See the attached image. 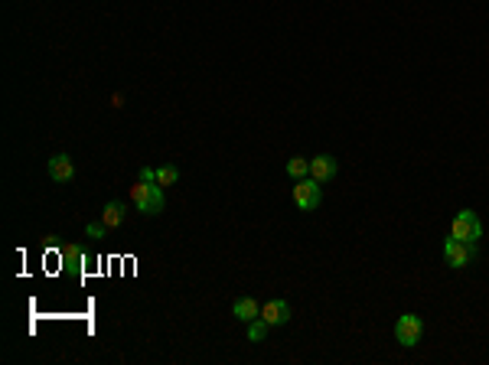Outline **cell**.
I'll return each instance as SVG.
<instances>
[{
	"instance_id": "1",
	"label": "cell",
	"mask_w": 489,
	"mask_h": 365,
	"mask_svg": "<svg viewBox=\"0 0 489 365\" xmlns=\"http://www.w3.org/2000/svg\"><path fill=\"white\" fill-rule=\"evenodd\" d=\"M131 203H134V209H138L140 215H160L163 212V205H167V199H163V186L138 180L134 186H131Z\"/></svg>"
},
{
	"instance_id": "2",
	"label": "cell",
	"mask_w": 489,
	"mask_h": 365,
	"mask_svg": "<svg viewBox=\"0 0 489 365\" xmlns=\"http://www.w3.org/2000/svg\"><path fill=\"white\" fill-rule=\"evenodd\" d=\"M450 238H460V241H473L476 245L479 238H483V222H479V215L473 209H460L457 219H454V226H450Z\"/></svg>"
},
{
	"instance_id": "3",
	"label": "cell",
	"mask_w": 489,
	"mask_h": 365,
	"mask_svg": "<svg viewBox=\"0 0 489 365\" xmlns=\"http://www.w3.org/2000/svg\"><path fill=\"white\" fill-rule=\"evenodd\" d=\"M444 261L454 271L470 268V264L476 261V245H473V241H460V238H447L444 241Z\"/></svg>"
},
{
	"instance_id": "4",
	"label": "cell",
	"mask_w": 489,
	"mask_h": 365,
	"mask_svg": "<svg viewBox=\"0 0 489 365\" xmlns=\"http://www.w3.org/2000/svg\"><path fill=\"white\" fill-rule=\"evenodd\" d=\"M421 336H424V323H421V316H415V313H401L398 323H395V339H398L404 349H411V346L421 343Z\"/></svg>"
},
{
	"instance_id": "5",
	"label": "cell",
	"mask_w": 489,
	"mask_h": 365,
	"mask_svg": "<svg viewBox=\"0 0 489 365\" xmlns=\"http://www.w3.org/2000/svg\"><path fill=\"white\" fill-rule=\"evenodd\" d=\"M294 205H297L300 212H313V209H317L320 205V199H323V193H320V182L317 180H297L294 182Z\"/></svg>"
},
{
	"instance_id": "6",
	"label": "cell",
	"mask_w": 489,
	"mask_h": 365,
	"mask_svg": "<svg viewBox=\"0 0 489 365\" xmlns=\"http://www.w3.org/2000/svg\"><path fill=\"white\" fill-rule=\"evenodd\" d=\"M336 173H340V163L333 160L330 153H317V157H310V180L330 182Z\"/></svg>"
},
{
	"instance_id": "7",
	"label": "cell",
	"mask_w": 489,
	"mask_h": 365,
	"mask_svg": "<svg viewBox=\"0 0 489 365\" xmlns=\"http://www.w3.org/2000/svg\"><path fill=\"white\" fill-rule=\"evenodd\" d=\"M46 173H49L56 182H72V180H75V163H72V157H65V153H53V157L46 160Z\"/></svg>"
},
{
	"instance_id": "8",
	"label": "cell",
	"mask_w": 489,
	"mask_h": 365,
	"mask_svg": "<svg viewBox=\"0 0 489 365\" xmlns=\"http://www.w3.org/2000/svg\"><path fill=\"white\" fill-rule=\"evenodd\" d=\"M261 320L267 323V326H284V323L290 320V303L288 300H267L261 303Z\"/></svg>"
},
{
	"instance_id": "9",
	"label": "cell",
	"mask_w": 489,
	"mask_h": 365,
	"mask_svg": "<svg viewBox=\"0 0 489 365\" xmlns=\"http://www.w3.org/2000/svg\"><path fill=\"white\" fill-rule=\"evenodd\" d=\"M232 313H235V320H242V323H251L261 316V303L255 300V297H238V300L232 303Z\"/></svg>"
},
{
	"instance_id": "10",
	"label": "cell",
	"mask_w": 489,
	"mask_h": 365,
	"mask_svg": "<svg viewBox=\"0 0 489 365\" xmlns=\"http://www.w3.org/2000/svg\"><path fill=\"white\" fill-rule=\"evenodd\" d=\"M124 215H128V212H124V203L111 199V203H105V209H101V222H105V226L115 232V228L124 226Z\"/></svg>"
},
{
	"instance_id": "11",
	"label": "cell",
	"mask_w": 489,
	"mask_h": 365,
	"mask_svg": "<svg viewBox=\"0 0 489 365\" xmlns=\"http://www.w3.org/2000/svg\"><path fill=\"white\" fill-rule=\"evenodd\" d=\"M288 176H290V180H307V176H310V160H307V157H290V160H288Z\"/></svg>"
},
{
	"instance_id": "12",
	"label": "cell",
	"mask_w": 489,
	"mask_h": 365,
	"mask_svg": "<svg viewBox=\"0 0 489 365\" xmlns=\"http://www.w3.org/2000/svg\"><path fill=\"white\" fill-rule=\"evenodd\" d=\"M180 182V170L167 163V167H157V186H176Z\"/></svg>"
},
{
	"instance_id": "13",
	"label": "cell",
	"mask_w": 489,
	"mask_h": 365,
	"mask_svg": "<svg viewBox=\"0 0 489 365\" xmlns=\"http://www.w3.org/2000/svg\"><path fill=\"white\" fill-rule=\"evenodd\" d=\"M267 330H271V326H267V323L261 320V316H258V320L248 323V339H251V343H265Z\"/></svg>"
},
{
	"instance_id": "14",
	"label": "cell",
	"mask_w": 489,
	"mask_h": 365,
	"mask_svg": "<svg viewBox=\"0 0 489 365\" xmlns=\"http://www.w3.org/2000/svg\"><path fill=\"white\" fill-rule=\"evenodd\" d=\"M108 232H111V228H108L105 222H88L85 226V235H92V238H105Z\"/></svg>"
},
{
	"instance_id": "15",
	"label": "cell",
	"mask_w": 489,
	"mask_h": 365,
	"mask_svg": "<svg viewBox=\"0 0 489 365\" xmlns=\"http://www.w3.org/2000/svg\"><path fill=\"white\" fill-rule=\"evenodd\" d=\"M138 180H144V182H157V170H154V167H140Z\"/></svg>"
}]
</instances>
